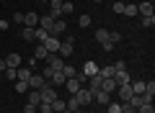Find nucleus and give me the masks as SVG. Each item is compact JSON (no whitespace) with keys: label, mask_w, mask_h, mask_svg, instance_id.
<instances>
[{"label":"nucleus","mask_w":155,"mask_h":113,"mask_svg":"<svg viewBox=\"0 0 155 113\" xmlns=\"http://www.w3.org/2000/svg\"><path fill=\"white\" fill-rule=\"evenodd\" d=\"M72 98L78 100V105H80V108H85V105H91V103H93V93H91V90H88L85 85L80 87V90H78V93H75Z\"/></svg>","instance_id":"obj_1"},{"label":"nucleus","mask_w":155,"mask_h":113,"mask_svg":"<svg viewBox=\"0 0 155 113\" xmlns=\"http://www.w3.org/2000/svg\"><path fill=\"white\" fill-rule=\"evenodd\" d=\"M39 95H41V103H52V100L57 98V90H54V85L44 82V85L39 87Z\"/></svg>","instance_id":"obj_2"},{"label":"nucleus","mask_w":155,"mask_h":113,"mask_svg":"<svg viewBox=\"0 0 155 113\" xmlns=\"http://www.w3.org/2000/svg\"><path fill=\"white\" fill-rule=\"evenodd\" d=\"M60 39H57V36H47L44 39V46H47V52H49V54H57V52H60Z\"/></svg>","instance_id":"obj_3"},{"label":"nucleus","mask_w":155,"mask_h":113,"mask_svg":"<svg viewBox=\"0 0 155 113\" xmlns=\"http://www.w3.org/2000/svg\"><path fill=\"white\" fill-rule=\"evenodd\" d=\"M111 80L116 82V87H119V85H129V72H127V70H116Z\"/></svg>","instance_id":"obj_4"},{"label":"nucleus","mask_w":155,"mask_h":113,"mask_svg":"<svg viewBox=\"0 0 155 113\" xmlns=\"http://www.w3.org/2000/svg\"><path fill=\"white\" fill-rule=\"evenodd\" d=\"M65 31H67L65 21H62V18H57V21L52 23V28H49V36H57V39H60V33H65Z\"/></svg>","instance_id":"obj_5"},{"label":"nucleus","mask_w":155,"mask_h":113,"mask_svg":"<svg viewBox=\"0 0 155 113\" xmlns=\"http://www.w3.org/2000/svg\"><path fill=\"white\" fill-rule=\"evenodd\" d=\"M49 16L54 18V21L62 16V0H49Z\"/></svg>","instance_id":"obj_6"},{"label":"nucleus","mask_w":155,"mask_h":113,"mask_svg":"<svg viewBox=\"0 0 155 113\" xmlns=\"http://www.w3.org/2000/svg\"><path fill=\"white\" fill-rule=\"evenodd\" d=\"M34 59H44V62H49V59H52V54L47 52V46H44V44H39V46L34 49Z\"/></svg>","instance_id":"obj_7"},{"label":"nucleus","mask_w":155,"mask_h":113,"mask_svg":"<svg viewBox=\"0 0 155 113\" xmlns=\"http://www.w3.org/2000/svg\"><path fill=\"white\" fill-rule=\"evenodd\" d=\"M65 80H67V77H65V72H62V70H54V72H52V77H49V85H65Z\"/></svg>","instance_id":"obj_8"},{"label":"nucleus","mask_w":155,"mask_h":113,"mask_svg":"<svg viewBox=\"0 0 155 113\" xmlns=\"http://www.w3.org/2000/svg\"><path fill=\"white\" fill-rule=\"evenodd\" d=\"M137 13H140V16H153L155 8H153V3H150V0H145V3H140V5H137Z\"/></svg>","instance_id":"obj_9"},{"label":"nucleus","mask_w":155,"mask_h":113,"mask_svg":"<svg viewBox=\"0 0 155 113\" xmlns=\"http://www.w3.org/2000/svg\"><path fill=\"white\" fill-rule=\"evenodd\" d=\"M23 26L36 28L39 26V16H36V13H23Z\"/></svg>","instance_id":"obj_10"},{"label":"nucleus","mask_w":155,"mask_h":113,"mask_svg":"<svg viewBox=\"0 0 155 113\" xmlns=\"http://www.w3.org/2000/svg\"><path fill=\"white\" fill-rule=\"evenodd\" d=\"M52 23H54V18H52L49 13H47V16H39V26H36V28H44V31L49 33V28H52Z\"/></svg>","instance_id":"obj_11"},{"label":"nucleus","mask_w":155,"mask_h":113,"mask_svg":"<svg viewBox=\"0 0 155 113\" xmlns=\"http://www.w3.org/2000/svg\"><path fill=\"white\" fill-rule=\"evenodd\" d=\"M116 93H119V98H122V103H127L129 98L134 95V93H132V87H129V85H119V87H116Z\"/></svg>","instance_id":"obj_12"},{"label":"nucleus","mask_w":155,"mask_h":113,"mask_svg":"<svg viewBox=\"0 0 155 113\" xmlns=\"http://www.w3.org/2000/svg\"><path fill=\"white\" fill-rule=\"evenodd\" d=\"M83 75H85V77H93V75H98V64L88 59V62L83 64Z\"/></svg>","instance_id":"obj_13"},{"label":"nucleus","mask_w":155,"mask_h":113,"mask_svg":"<svg viewBox=\"0 0 155 113\" xmlns=\"http://www.w3.org/2000/svg\"><path fill=\"white\" fill-rule=\"evenodd\" d=\"M44 82H47V80H44L41 75H31V77H28V87H31V90H39Z\"/></svg>","instance_id":"obj_14"},{"label":"nucleus","mask_w":155,"mask_h":113,"mask_svg":"<svg viewBox=\"0 0 155 113\" xmlns=\"http://www.w3.org/2000/svg\"><path fill=\"white\" fill-rule=\"evenodd\" d=\"M93 100L101 103V105H106V103H111V95H109V93H104V90H96L93 93Z\"/></svg>","instance_id":"obj_15"},{"label":"nucleus","mask_w":155,"mask_h":113,"mask_svg":"<svg viewBox=\"0 0 155 113\" xmlns=\"http://www.w3.org/2000/svg\"><path fill=\"white\" fill-rule=\"evenodd\" d=\"M5 67H21V54H8L5 57Z\"/></svg>","instance_id":"obj_16"},{"label":"nucleus","mask_w":155,"mask_h":113,"mask_svg":"<svg viewBox=\"0 0 155 113\" xmlns=\"http://www.w3.org/2000/svg\"><path fill=\"white\" fill-rule=\"evenodd\" d=\"M114 64H109V67H98V77L101 80H109V77H114Z\"/></svg>","instance_id":"obj_17"},{"label":"nucleus","mask_w":155,"mask_h":113,"mask_svg":"<svg viewBox=\"0 0 155 113\" xmlns=\"http://www.w3.org/2000/svg\"><path fill=\"white\" fill-rule=\"evenodd\" d=\"M85 87H88L91 93H96V90H101V77H98V75H93V77H88V85H85Z\"/></svg>","instance_id":"obj_18"},{"label":"nucleus","mask_w":155,"mask_h":113,"mask_svg":"<svg viewBox=\"0 0 155 113\" xmlns=\"http://www.w3.org/2000/svg\"><path fill=\"white\" fill-rule=\"evenodd\" d=\"M129 87H132L134 95H142V93H145V80H134V82H129Z\"/></svg>","instance_id":"obj_19"},{"label":"nucleus","mask_w":155,"mask_h":113,"mask_svg":"<svg viewBox=\"0 0 155 113\" xmlns=\"http://www.w3.org/2000/svg\"><path fill=\"white\" fill-rule=\"evenodd\" d=\"M101 90H104V93H109V95H111V93L116 90V82L111 80V77H109V80H101Z\"/></svg>","instance_id":"obj_20"},{"label":"nucleus","mask_w":155,"mask_h":113,"mask_svg":"<svg viewBox=\"0 0 155 113\" xmlns=\"http://www.w3.org/2000/svg\"><path fill=\"white\" fill-rule=\"evenodd\" d=\"M72 46H75V44L62 41V44H60V52H57V54H60V57H70V54H72Z\"/></svg>","instance_id":"obj_21"},{"label":"nucleus","mask_w":155,"mask_h":113,"mask_svg":"<svg viewBox=\"0 0 155 113\" xmlns=\"http://www.w3.org/2000/svg\"><path fill=\"white\" fill-rule=\"evenodd\" d=\"M26 103H31V105H39V103H41V95H39V90H28Z\"/></svg>","instance_id":"obj_22"},{"label":"nucleus","mask_w":155,"mask_h":113,"mask_svg":"<svg viewBox=\"0 0 155 113\" xmlns=\"http://www.w3.org/2000/svg\"><path fill=\"white\" fill-rule=\"evenodd\" d=\"M49 105H52V111H54V113H62V111H65V100H62V98H54Z\"/></svg>","instance_id":"obj_23"},{"label":"nucleus","mask_w":155,"mask_h":113,"mask_svg":"<svg viewBox=\"0 0 155 113\" xmlns=\"http://www.w3.org/2000/svg\"><path fill=\"white\" fill-rule=\"evenodd\" d=\"M34 72H31V67H18V80H26L28 82V77H31Z\"/></svg>","instance_id":"obj_24"},{"label":"nucleus","mask_w":155,"mask_h":113,"mask_svg":"<svg viewBox=\"0 0 155 113\" xmlns=\"http://www.w3.org/2000/svg\"><path fill=\"white\" fill-rule=\"evenodd\" d=\"M28 90H31V87H28L26 80H16V93H21V95H23V93H28Z\"/></svg>","instance_id":"obj_25"},{"label":"nucleus","mask_w":155,"mask_h":113,"mask_svg":"<svg viewBox=\"0 0 155 113\" xmlns=\"http://www.w3.org/2000/svg\"><path fill=\"white\" fill-rule=\"evenodd\" d=\"M96 41H98V44L109 41V31H106V28H98V31H96Z\"/></svg>","instance_id":"obj_26"},{"label":"nucleus","mask_w":155,"mask_h":113,"mask_svg":"<svg viewBox=\"0 0 155 113\" xmlns=\"http://www.w3.org/2000/svg\"><path fill=\"white\" fill-rule=\"evenodd\" d=\"M34 31H36V28H28V26H23V41H34Z\"/></svg>","instance_id":"obj_27"},{"label":"nucleus","mask_w":155,"mask_h":113,"mask_svg":"<svg viewBox=\"0 0 155 113\" xmlns=\"http://www.w3.org/2000/svg\"><path fill=\"white\" fill-rule=\"evenodd\" d=\"M5 80H18V70L16 67H5Z\"/></svg>","instance_id":"obj_28"},{"label":"nucleus","mask_w":155,"mask_h":113,"mask_svg":"<svg viewBox=\"0 0 155 113\" xmlns=\"http://www.w3.org/2000/svg\"><path fill=\"white\" fill-rule=\"evenodd\" d=\"M75 11V5H72L70 0H62V16H67V13H72Z\"/></svg>","instance_id":"obj_29"},{"label":"nucleus","mask_w":155,"mask_h":113,"mask_svg":"<svg viewBox=\"0 0 155 113\" xmlns=\"http://www.w3.org/2000/svg\"><path fill=\"white\" fill-rule=\"evenodd\" d=\"M36 113H54V111H52L49 103H39V105H36Z\"/></svg>","instance_id":"obj_30"},{"label":"nucleus","mask_w":155,"mask_h":113,"mask_svg":"<svg viewBox=\"0 0 155 113\" xmlns=\"http://www.w3.org/2000/svg\"><path fill=\"white\" fill-rule=\"evenodd\" d=\"M137 113H155V108H153V103H142L137 108Z\"/></svg>","instance_id":"obj_31"},{"label":"nucleus","mask_w":155,"mask_h":113,"mask_svg":"<svg viewBox=\"0 0 155 113\" xmlns=\"http://www.w3.org/2000/svg\"><path fill=\"white\" fill-rule=\"evenodd\" d=\"M62 72H65V77H75L78 75V70L72 64H65V67H62Z\"/></svg>","instance_id":"obj_32"},{"label":"nucleus","mask_w":155,"mask_h":113,"mask_svg":"<svg viewBox=\"0 0 155 113\" xmlns=\"http://www.w3.org/2000/svg\"><path fill=\"white\" fill-rule=\"evenodd\" d=\"M142 26L145 28H153L155 26V16H142Z\"/></svg>","instance_id":"obj_33"},{"label":"nucleus","mask_w":155,"mask_h":113,"mask_svg":"<svg viewBox=\"0 0 155 113\" xmlns=\"http://www.w3.org/2000/svg\"><path fill=\"white\" fill-rule=\"evenodd\" d=\"M124 16H137V5H134V3L124 5Z\"/></svg>","instance_id":"obj_34"},{"label":"nucleus","mask_w":155,"mask_h":113,"mask_svg":"<svg viewBox=\"0 0 155 113\" xmlns=\"http://www.w3.org/2000/svg\"><path fill=\"white\" fill-rule=\"evenodd\" d=\"M109 41H111V44L116 46V44L122 41V33H119V31H111V33H109Z\"/></svg>","instance_id":"obj_35"},{"label":"nucleus","mask_w":155,"mask_h":113,"mask_svg":"<svg viewBox=\"0 0 155 113\" xmlns=\"http://www.w3.org/2000/svg\"><path fill=\"white\" fill-rule=\"evenodd\" d=\"M78 23H80V28H88V26H91V16H88V13L80 16V21H78Z\"/></svg>","instance_id":"obj_36"},{"label":"nucleus","mask_w":155,"mask_h":113,"mask_svg":"<svg viewBox=\"0 0 155 113\" xmlns=\"http://www.w3.org/2000/svg\"><path fill=\"white\" fill-rule=\"evenodd\" d=\"M109 105V113H122V105L119 103H106Z\"/></svg>","instance_id":"obj_37"},{"label":"nucleus","mask_w":155,"mask_h":113,"mask_svg":"<svg viewBox=\"0 0 155 113\" xmlns=\"http://www.w3.org/2000/svg\"><path fill=\"white\" fill-rule=\"evenodd\" d=\"M124 5H127V3H122V0H116V3H114V13H124Z\"/></svg>","instance_id":"obj_38"},{"label":"nucleus","mask_w":155,"mask_h":113,"mask_svg":"<svg viewBox=\"0 0 155 113\" xmlns=\"http://www.w3.org/2000/svg\"><path fill=\"white\" fill-rule=\"evenodd\" d=\"M114 70H127V62H124V59H116L114 62Z\"/></svg>","instance_id":"obj_39"},{"label":"nucleus","mask_w":155,"mask_h":113,"mask_svg":"<svg viewBox=\"0 0 155 113\" xmlns=\"http://www.w3.org/2000/svg\"><path fill=\"white\" fill-rule=\"evenodd\" d=\"M23 113H36V105H31V103H26V105H23Z\"/></svg>","instance_id":"obj_40"},{"label":"nucleus","mask_w":155,"mask_h":113,"mask_svg":"<svg viewBox=\"0 0 155 113\" xmlns=\"http://www.w3.org/2000/svg\"><path fill=\"white\" fill-rule=\"evenodd\" d=\"M13 23H23V13H13Z\"/></svg>","instance_id":"obj_41"},{"label":"nucleus","mask_w":155,"mask_h":113,"mask_svg":"<svg viewBox=\"0 0 155 113\" xmlns=\"http://www.w3.org/2000/svg\"><path fill=\"white\" fill-rule=\"evenodd\" d=\"M8 26H11L8 21H0V31H8Z\"/></svg>","instance_id":"obj_42"},{"label":"nucleus","mask_w":155,"mask_h":113,"mask_svg":"<svg viewBox=\"0 0 155 113\" xmlns=\"http://www.w3.org/2000/svg\"><path fill=\"white\" fill-rule=\"evenodd\" d=\"M0 72H5V59H0Z\"/></svg>","instance_id":"obj_43"},{"label":"nucleus","mask_w":155,"mask_h":113,"mask_svg":"<svg viewBox=\"0 0 155 113\" xmlns=\"http://www.w3.org/2000/svg\"><path fill=\"white\" fill-rule=\"evenodd\" d=\"M93 3H104V0H93Z\"/></svg>","instance_id":"obj_44"},{"label":"nucleus","mask_w":155,"mask_h":113,"mask_svg":"<svg viewBox=\"0 0 155 113\" xmlns=\"http://www.w3.org/2000/svg\"><path fill=\"white\" fill-rule=\"evenodd\" d=\"M41 3H49V0H41Z\"/></svg>","instance_id":"obj_45"},{"label":"nucleus","mask_w":155,"mask_h":113,"mask_svg":"<svg viewBox=\"0 0 155 113\" xmlns=\"http://www.w3.org/2000/svg\"><path fill=\"white\" fill-rule=\"evenodd\" d=\"M0 85H3V80H0Z\"/></svg>","instance_id":"obj_46"}]
</instances>
